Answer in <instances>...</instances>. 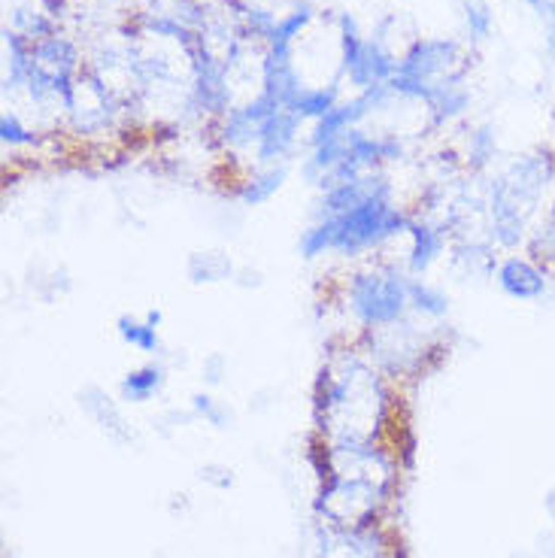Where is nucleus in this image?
Wrapping results in <instances>:
<instances>
[{
  "instance_id": "f257e3e1",
  "label": "nucleus",
  "mask_w": 555,
  "mask_h": 558,
  "mask_svg": "<svg viewBox=\"0 0 555 558\" xmlns=\"http://www.w3.org/2000/svg\"><path fill=\"white\" fill-rule=\"evenodd\" d=\"M555 182V161L546 153H528L488 185V238L500 250L514 252L528 240V219L543 204Z\"/></svg>"
},
{
  "instance_id": "f03ea898",
  "label": "nucleus",
  "mask_w": 555,
  "mask_h": 558,
  "mask_svg": "<svg viewBox=\"0 0 555 558\" xmlns=\"http://www.w3.org/2000/svg\"><path fill=\"white\" fill-rule=\"evenodd\" d=\"M464 76H468V52L461 43L449 37H417L403 49L398 73L389 85L401 98L425 104L437 85Z\"/></svg>"
},
{
  "instance_id": "7ed1b4c3",
  "label": "nucleus",
  "mask_w": 555,
  "mask_h": 558,
  "mask_svg": "<svg viewBox=\"0 0 555 558\" xmlns=\"http://www.w3.org/2000/svg\"><path fill=\"white\" fill-rule=\"evenodd\" d=\"M410 282L395 267H371L349 279V313L367 328H389L410 313Z\"/></svg>"
},
{
  "instance_id": "20e7f679",
  "label": "nucleus",
  "mask_w": 555,
  "mask_h": 558,
  "mask_svg": "<svg viewBox=\"0 0 555 558\" xmlns=\"http://www.w3.org/2000/svg\"><path fill=\"white\" fill-rule=\"evenodd\" d=\"M334 222V255L355 258L361 252L376 250L410 228V219L391 201H367L340 216H322Z\"/></svg>"
},
{
  "instance_id": "39448f33",
  "label": "nucleus",
  "mask_w": 555,
  "mask_h": 558,
  "mask_svg": "<svg viewBox=\"0 0 555 558\" xmlns=\"http://www.w3.org/2000/svg\"><path fill=\"white\" fill-rule=\"evenodd\" d=\"M337 34H340V76L349 85H355L359 92H371L376 85H389L395 80L401 56H395L374 34L364 37L352 15L340 13Z\"/></svg>"
},
{
  "instance_id": "423d86ee",
  "label": "nucleus",
  "mask_w": 555,
  "mask_h": 558,
  "mask_svg": "<svg viewBox=\"0 0 555 558\" xmlns=\"http://www.w3.org/2000/svg\"><path fill=\"white\" fill-rule=\"evenodd\" d=\"M80 73H83V52H80V43L73 37L56 31L43 40L31 43V76L52 85L64 98V110H68V98L73 92V83L80 80Z\"/></svg>"
},
{
  "instance_id": "0eeeda50",
  "label": "nucleus",
  "mask_w": 555,
  "mask_h": 558,
  "mask_svg": "<svg viewBox=\"0 0 555 558\" xmlns=\"http://www.w3.org/2000/svg\"><path fill=\"white\" fill-rule=\"evenodd\" d=\"M367 201H391V182L383 173H376V170L325 189L319 209H316V219H322V216H340V213L361 207Z\"/></svg>"
},
{
  "instance_id": "6e6552de",
  "label": "nucleus",
  "mask_w": 555,
  "mask_h": 558,
  "mask_svg": "<svg viewBox=\"0 0 555 558\" xmlns=\"http://www.w3.org/2000/svg\"><path fill=\"white\" fill-rule=\"evenodd\" d=\"M495 282H498V289L507 298L526 301V304H534V301H541L543 294L550 292L546 270L538 262L526 258V255H507V258H500L498 267H495Z\"/></svg>"
},
{
  "instance_id": "1a4fd4ad",
  "label": "nucleus",
  "mask_w": 555,
  "mask_h": 558,
  "mask_svg": "<svg viewBox=\"0 0 555 558\" xmlns=\"http://www.w3.org/2000/svg\"><path fill=\"white\" fill-rule=\"evenodd\" d=\"M301 125H304V119L294 116L292 110L270 112L264 119L262 134H258V143H255V161L262 168H277V165H282L294 153V146H298Z\"/></svg>"
},
{
  "instance_id": "9d476101",
  "label": "nucleus",
  "mask_w": 555,
  "mask_h": 558,
  "mask_svg": "<svg viewBox=\"0 0 555 558\" xmlns=\"http://www.w3.org/2000/svg\"><path fill=\"white\" fill-rule=\"evenodd\" d=\"M76 398H80V407L85 410V416L95 418V425H98L107 437H112L116 444H131V440H134V434L128 428L122 410L116 407V401H112L110 395L100 389V386H85Z\"/></svg>"
},
{
  "instance_id": "9b49d317",
  "label": "nucleus",
  "mask_w": 555,
  "mask_h": 558,
  "mask_svg": "<svg viewBox=\"0 0 555 558\" xmlns=\"http://www.w3.org/2000/svg\"><path fill=\"white\" fill-rule=\"evenodd\" d=\"M473 92L468 88V80H453V83L437 85L425 98V110H429L431 122L434 125H446V122H456L464 112L471 110Z\"/></svg>"
},
{
  "instance_id": "f8f14e48",
  "label": "nucleus",
  "mask_w": 555,
  "mask_h": 558,
  "mask_svg": "<svg viewBox=\"0 0 555 558\" xmlns=\"http://www.w3.org/2000/svg\"><path fill=\"white\" fill-rule=\"evenodd\" d=\"M407 234H410V255H407V265H410V274L422 277V274H429L431 267L437 265V258L444 255V231L429 222H410Z\"/></svg>"
},
{
  "instance_id": "ddd939ff",
  "label": "nucleus",
  "mask_w": 555,
  "mask_h": 558,
  "mask_svg": "<svg viewBox=\"0 0 555 558\" xmlns=\"http://www.w3.org/2000/svg\"><path fill=\"white\" fill-rule=\"evenodd\" d=\"M31 76V40L13 28H3V92L15 95L28 85Z\"/></svg>"
},
{
  "instance_id": "4468645a",
  "label": "nucleus",
  "mask_w": 555,
  "mask_h": 558,
  "mask_svg": "<svg viewBox=\"0 0 555 558\" xmlns=\"http://www.w3.org/2000/svg\"><path fill=\"white\" fill-rule=\"evenodd\" d=\"M185 274L192 279V286H216L237 277L234 262L222 250H201L189 255Z\"/></svg>"
},
{
  "instance_id": "2eb2a0df",
  "label": "nucleus",
  "mask_w": 555,
  "mask_h": 558,
  "mask_svg": "<svg viewBox=\"0 0 555 558\" xmlns=\"http://www.w3.org/2000/svg\"><path fill=\"white\" fill-rule=\"evenodd\" d=\"M165 383L167 371L161 364H140V367L128 371L125 377H122L119 391L131 404H146V401H153L155 395L165 389Z\"/></svg>"
},
{
  "instance_id": "dca6fc26",
  "label": "nucleus",
  "mask_w": 555,
  "mask_h": 558,
  "mask_svg": "<svg viewBox=\"0 0 555 558\" xmlns=\"http://www.w3.org/2000/svg\"><path fill=\"white\" fill-rule=\"evenodd\" d=\"M322 558H379V537L371 531L343 529L325 541Z\"/></svg>"
},
{
  "instance_id": "f3484780",
  "label": "nucleus",
  "mask_w": 555,
  "mask_h": 558,
  "mask_svg": "<svg viewBox=\"0 0 555 558\" xmlns=\"http://www.w3.org/2000/svg\"><path fill=\"white\" fill-rule=\"evenodd\" d=\"M286 177H289L286 165H277V168H262L258 173H252L250 180L240 185V192H237L240 204H243V207H262V204H267V201H270V197L277 195L279 189L286 185Z\"/></svg>"
},
{
  "instance_id": "a211bd4d",
  "label": "nucleus",
  "mask_w": 555,
  "mask_h": 558,
  "mask_svg": "<svg viewBox=\"0 0 555 558\" xmlns=\"http://www.w3.org/2000/svg\"><path fill=\"white\" fill-rule=\"evenodd\" d=\"M116 331L125 340L128 347H134L143 355H158L161 352V335H158V325L149 319H137V316H119L116 322Z\"/></svg>"
},
{
  "instance_id": "6ab92c4d",
  "label": "nucleus",
  "mask_w": 555,
  "mask_h": 558,
  "mask_svg": "<svg viewBox=\"0 0 555 558\" xmlns=\"http://www.w3.org/2000/svg\"><path fill=\"white\" fill-rule=\"evenodd\" d=\"M461 22L471 46H483L495 34V13L486 0H461Z\"/></svg>"
},
{
  "instance_id": "aec40b11",
  "label": "nucleus",
  "mask_w": 555,
  "mask_h": 558,
  "mask_svg": "<svg viewBox=\"0 0 555 558\" xmlns=\"http://www.w3.org/2000/svg\"><path fill=\"white\" fill-rule=\"evenodd\" d=\"M464 158L471 170H486L498 158V131L495 125H473L464 143Z\"/></svg>"
},
{
  "instance_id": "412c9836",
  "label": "nucleus",
  "mask_w": 555,
  "mask_h": 558,
  "mask_svg": "<svg viewBox=\"0 0 555 558\" xmlns=\"http://www.w3.org/2000/svg\"><path fill=\"white\" fill-rule=\"evenodd\" d=\"M410 310L425 316V319H444L449 313V294L431 282L413 279L410 282Z\"/></svg>"
},
{
  "instance_id": "4be33fe9",
  "label": "nucleus",
  "mask_w": 555,
  "mask_h": 558,
  "mask_svg": "<svg viewBox=\"0 0 555 558\" xmlns=\"http://www.w3.org/2000/svg\"><path fill=\"white\" fill-rule=\"evenodd\" d=\"M10 28L15 34H22L25 40L37 43L43 37H49V34H56L58 22L52 15L46 13V10H37V7H22V10H15L13 13V25Z\"/></svg>"
},
{
  "instance_id": "5701e85b",
  "label": "nucleus",
  "mask_w": 555,
  "mask_h": 558,
  "mask_svg": "<svg viewBox=\"0 0 555 558\" xmlns=\"http://www.w3.org/2000/svg\"><path fill=\"white\" fill-rule=\"evenodd\" d=\"M298 252L304 262H316L325 252H334V222L331 219H316L313 225H306L298 240Z\"/></svg>"
},
{
  "instance_id": "b1692460",
  "label": "nucleus",
  "mask_w": 555,
  "mask_h": 558,
  "mask_svg": "<svg viewBox=\"0 0 555 558\" xmlns=\"http://www.w3.org/2000/svg\"><path fill=\"white\" fill-rule=\"evenodd\" d=\"M0 143L7 149H28V146H37L40 137L19 119V112L7 110L0 116Z\"/></svg>"
},
{
  "instance_id": "393cba45",
  "label": "nucleus",
  "mask_w": 555,
  "mask_h": 558,
  "mask_svg": "<svg viewBox=\"0 0 555 558\" xmlns=\"http://www.w3.org/2000/svg\"><path fill=\"white\" fill-rule=\"evenodd\" d=\"M495 250L488 243H464L456 250V265H468V274H495Z\"/></svg>"
},
{
  "instance_id": "a878e982",
  "label": "nucleus",
  "mask_w": 555,
  "mask_h": 558,
  "mask_svg": "<svg viewBox=\"0 0 555 558\" xmlns=\"http://www.w3.org/2000/svg\"><path fill=\"white\" fill-rule=\"evenodd\" d=\"M192 413H195L197 418L209 422L213 428H228V425H231V410H228L222 401H216L213 395H207V391L192 395Z\"/></svg>"
},
{
  "instance_id": "bb28decb",
  "label": "nucleus",
  "mask_w": 555,
  "mask_h": 558,
  "mask_svg": "<svg viewBox=\"0 0 555 558\" xmlns=\"http://www.w3.org/2000/svg\"><path fill=\"white\" fill-rule=\"evenodd\" d=\"M531 250L538 252L546 262H555V207L550 209V216L538 225V231L531 234Z\"/></svg>"
},
{
  "instance_id": "cd10ccee",
  "label": "nucleus",
  "mask_w": 555,
  "mask_h": 558,
  "mask_svg": "<svg viewBox=\"0 0 555 558\" xmlns=\"http://www.w3.org/2000/svg\"><path fill=\"white\" fill-rule=\"evenodd\" d=\"M541 22H543V43H546V56L553 61L555 68V0H546L541 7Z\"/></svg>"
},
{
  "instance_id": "c85d7f7f",
  "label": "nucleus",
  "mask_w": 555,
  "mask_h": 558,
  "mask_svg": "<svg viewBox=\"0 0 555 558\" xmlns=\"http://www.w3.org/2000/svg\"><path fill=\"white\" fill-rule=\"evenodd\" d=\"M225 371H228V364H225L222 352H209L207 359H204V367H201V374L207 379V386H219L225 379Z\"/></svg>"
},
{
  "instance_id": "c756f323",
  "label": "nucleus",
  "mask_w": 555,
  "mask_h": 558,
  "mask_svg": "<svg viewBox=\"0 0 555 558\" xmlns=\"http://www.w3.org/2000/svg\"><path fill=\"white\" fill-rule=\"evenodd\" d=\"M201 480H204V483H213L216 488L234 486V476H231V471L222 468V464H207V468H201Z\"/></svg>"
},
{
  "instance_id": "7c9ffc66",
  "label": "nucleus",
  "mask_w": 555,
  "mask_h": 558,
  "mask_svg": "<svg viewBox=\"0 0 555 558\" xmlns=\"http://www.w3.org/2000/svg\"><path fill=\"white\" fill-rule=\"evenodd\" d=\"M237 277H243L240 279L243 289H258V286H262V274H258V270H240Z\"/></svg>"
},
{
  "instance_id": "2f4dec72",
  "label": "nucleus",
  "mask_w": 555,
  "mask_h": 558,
  "mask_svg": "<svg viewBox=\"0 0 555 558\" xmlns=\"http://www.w3.org/2000/svg\"><path fill=\"white\" fill-rule=\"evenodd\" d=\"M543 510H546V517H550V522L555 525V486L546 492V498H543Z\"/></svg>"
},
{
  "instance_id": "473e14b6",
  "label": "nucleus",
  "mask_w": 555,
  "mask_h": 558,
  "mask_svg": "<svg viewBox=\"0 0 555 558\" xmlns=\"http://www.w3.org/2000/svg\"><path fill=\"white\" fill-rule=\"evenodd\" d=\"M516 3H522V7H528V10L541 13V7H543V3H546V0H516Z\"/></svg>"
},
{
  "instance_id": "72a5a7b5",
  "label": "nucleus",
  "mask_w": 555,
  "mask_h": 558,
  "mask_svg": "<svg viewBox=\"0 0 555 558\" xmlns=\"http://www.w3.org/2000/svg\"><path fill=\"white\" fill-rule=\"evenodd\" d=\"M514 558H538V556H531V553H514Z\"/></svg>"
},
{
  "instance_id": "f704fd0d",
  "label": "nucleus",
  "mask_w": 555,
  "mask_h": 558,
  "mask_svg": "<svg viewBox=\"0 0 555 558\" xmlns=\"http://www.w3.org/2000/svg\"><path fill=\"white\" fill-rule=\"evenodd\" d=\"M395 558H407V556H403V553H401V556H395Z\"/></svg>"
},
{
  "instance_id": "c9c22d12",
  "label": "nucleus",
  "mask_w": 555,
  "mask_h": 558,
  "mask_svg": "<svg viewBox=\"0 0 555 558\" xmlns=\"http://www.w3.org/2000/svg\"><path fill=\"white\" fill-rule=\"evenodd\" d=\"M112 3H116V0H112Z\"/></svg>"
}]
</instances>
